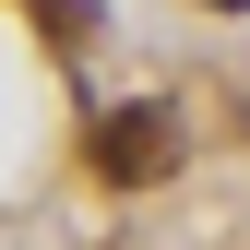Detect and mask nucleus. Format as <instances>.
Segmentation results:
<instances>
[{
  "mask_svg": "<svg viewBox=\"0 0 250 250\" xmlns=\"http://www.w3.org/2000/svg\"><path fill=\"white\" fill-rule=\"evenodd\" d=\"M83 155H96V179H107V191H155V179L179 167V119H167V107H107Z\"/></svg>",
  "mask_w": 250,
  "mask_h": 250,
  "instance_id": "f257e3e1",
  "label": "nucleus"
},
{
  "mask_svg": "<svg viewBox=\"0 0 250 250\" xmlns=\"http://www.w3.org/2000/svg\"><path fill=\"white\" fill-rule=\"evenodd\" d=\"M24 12H36L60 48H83V36H96V12H83V0H24Z\"/></svg>",
  "mask_w": 250,
  "mask_h": 250,
  "instance_id": "f03ea898",
  "label": "nucleus"
},
{
  "mask_svg": "<svg viewBox=\"0 0 250 250\" xmlns=\"http://www.w3.org/2000/svg\"><path fill=\"white\" fill-rule=\"evenodd\" d=\"M203 12H250V0H203Z\"/></svg>",
  "mask_w": 250,
  "mask_h": 250,
  "instance_id": "7ed1b4c3",
  "label": "nucleus"
}]
</instances>
